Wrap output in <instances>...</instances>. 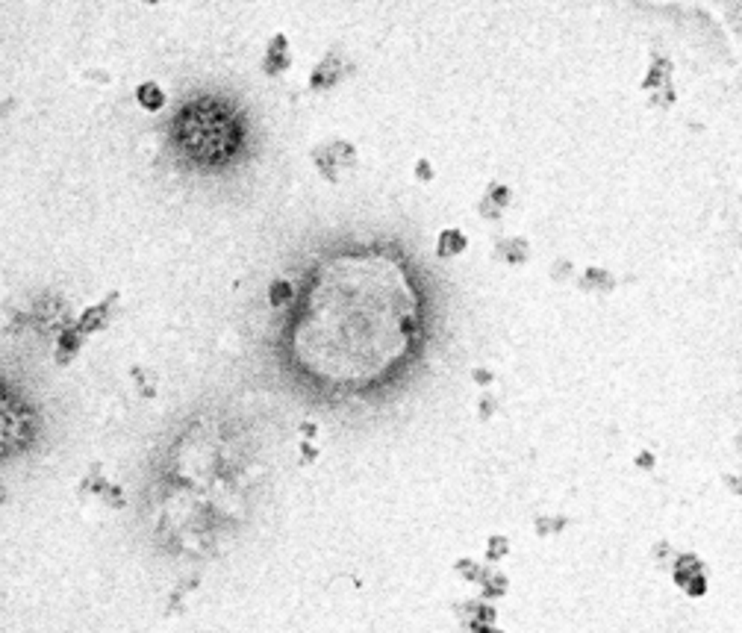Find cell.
I'll use <instances>...</instances> for the list:
<instances>
[{
    "instance_id": "obj_4",
    "label": "cell",
    "mask_w": 742,
    "mask_h": 633,
    "mask_svg": "<svg viewBox=\"0 0 742 633\" xmlns=\"http://www.w3.org/2000/svg\"><path fill=\"white\" fill-rule=\"evenodd\" d=\"M463 245H466V242H463V236H459V233H445V236H442V245H439V251L448 256L451 251H459Z\"/></svg>"
},
{
    "instance_id": "obj_1",
    "label": "cell",
    "mask_w": 742,
    "mask_h": 633,
    "mask_svg": "<svg viewBox=\"0 0 742 633\" xmlns=\"http://www.w3.org/2000/svg\"><path fill=\"white\" fill-rule=\"evenodd\" d=\"M177 139L180 148L197 162H221L239 148V124L233 112H227L215 100H197L183 109L177 121Z\"/></svg>"
},
{
    "instance_id": "obj_2",
    "label": "cell",
    "mask_w": 742,
    "mask_h": 633,
    "mask_svg": "<svg viewBox=\"0 0 742 633\" xmlns=\"http://www.w3.org/2000/svg\"><path fill=\"white\" fill-rule=\"evenodd\" d=\"M268 71H280L283 65H289V54H286V38L283 36H277L274 41H271V47H268Z\"/></svg>"
},
{
    "instance_id": "obj_3",
    "label": "cell",
    "mask_w": 742,
    "mask_h": 633,
    "mask_svg": "<svg viewBox=\"0 0 742 633\" xmlns=\"http://www.w3.org/2000/svg\"><path fill=\"white\" fill-rule=\"evenodd\" d=\"M139 103L144 109H160L162 103H165V98H162V91L153 86V82H144V86L139 89Z\"/></svg>"
}]
</instances>
